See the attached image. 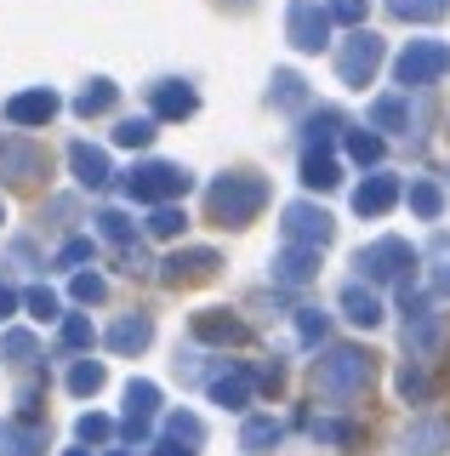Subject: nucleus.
I'll use <instances>...</instances> for the list:
<instances>
[{"mask_svg":"<svg viewBox=\"0 0 450 456\" xmlns=\"http://www.w3.org/2000/svg\"><path fill=\"white\" fill-rule=\"evenodd\" d=\"M52 114H58V92H46V86L18 92V97L6 103V120H12V126H46Z\"/></svg>","mask_w":450,"mask_h":456,"instance_id":"nucleus-14","label":"nucleus"},{"mask_svg":"<svg viewBox=\"0 0 450 456\" xmlns=\"http://www.w3.org/2000/svg\"><path fill=\"white\" fill-rule=\"evenodd\" d=\"M68 456H92V451H68Z\"/></svg>","mask_w":450,"mask_h":456,"instance_id":"nucleus-50","label":"nucleus"},{"mask_svg":"<svg viewBox=\"0 0 450 456\" xmlns=\"http://www.w3.org/2000/svg\"><path fill=\"white\" fill-rule=\"evenodd\" d=\"M245 320H234L229 308H205L194 314V342H217V348H229V342H245Z\"/></svg>","mask_w":450,"mask_h":456,"instance_id":"nucleus-13","label":"nucleus"},{"mask_svg":"<svg viewBox=\"0 0 450 456\" xmlns=\"http://www.w3.org/2000/svg\"><path fill=\"white\" fill-rule=\"evenodd\" d=\"M154 126H160V120H149V114H132V120L115 126V142H120V149H149V142H154Z\"/></svg>","mask_w":450,"mask_h":456,"instance_id":"nucleus-29","label":"nucleus"},{"mask_svg":"<svg viewBox=\"0 0 450 456\" xmlns=\"http://www.w3.org/2000/svg\"><path fill=\"white\" fill-rule=\"evenodd\" d=\"M314 268H319V251L314 246H285V251L274 256V280H285V285L314 280Z\"/></svg>","mask_w":450,"mask_h":456,"instance_id":"nucleus-18","label":"nucleus"},{"mask_svg":"<svg viewBox=\"0 0 450 456\" xmlns=\"http://www.w3.org/2000/svg\"><path fill=\"white\" fill-rule=\"evenodd\" d=\"M0 217H6V211H0Z\"/></svg>","mask_w":450,"mask_h":456,"instance_id":"nucleus-52","label":"nucleus"},{"mask_svg":"<svg viewBox=\"0 0 450 456\" xmlns=\"http://www.w3.org/2000/svg\"><path fill=\"white\" fill-rule=\"evenodd\" d=\"M269 206V183L257 177V171H229V177H217L205 189V211L217 228H245L257 223V211Z\"/></svg>","mask_w":450,"mask_h":456,"instance_id":"nucleus-1","label":"nucleus"},{"mask_svg":"<svg viewBox=\"0 0 450 456\" xmlns=\"http://www.w3.org/2000/svg\"><path fill=\"white\" fill-rule=\"evenodd\" d=\"M154 456H194V451H182L177 439H172V445H160V451H154Z\"/></svg>","mask_w":450,"mask_h":456,"instance_id":"nucleus-48","label":"nucleus"},{"mask_svg":"<svg viewBox=\"0 0 450 456\" xmlns=\"http://www.w3.org/2000/svg\"><path fill=\"white\" fill-rule=\"evenodd\" d=\"M348 154H354L359 166H376L382 160V137L376 132H348Z\"/></svg>","mask_w":450,"mask_h":456,"instance_id":"nucleus-38","label":"nucleus"},{"mask_svg":"<svg viewBox=\"0 0 450 456\" xmlns=\"http://www.w3.org/2000/svg\"><path fill=\"white\" fill-rule=\"evenodd\" d=\"M393 75H399L405 92H411V86H433L439 75H450V46L445 40H411V46L399 52V63H393Z\"/></svg>","mask_w":450,"mask_h":456,"instance_id":"nucleus-6","label":"nucleus"},{"mask_svg":"<svg viewBox=\"0 0 450 456\" xmlns=\"http://www.w3.org/2000/svg\"><path fill=\"white\" fill-rule=\"evenodd\" d=\"M12 308H18V297H12V291H6V285H0V320H6V314H12Z\"/></svg>","mask_w":450,"mask_h":456,"instance_id":"nucleus-47","label":"nucleus"},{"mask_svg":"<svg viewBox=\"0 0 450 456\" xmlns=\"http://www.w3.org/2000/svg\"><path fill=\"white\" fill-rule=\"evenodd\" d=\"M269 97H274V103H279V109H297V103H308V92H302V80H297V75H291V69H279V75H274V92H269Z\"/></svg>","mask_w":450,"mask_h":456,"instance_id":"nucleus-36","label":"nucleus"},{"mask_svg":"<svg viewBox=\"0 0 450 456\" xmlns=\"http://www.w3.org/2000/svg\"><path fill=\"white\" fill-rule=\"evenodd\" d=\"M279 434H285V428H279L274 417H251L245 434H240V445L245 451H269V445H279Z\"/></svg>","mask_w":450,"mask_h":456,"instance_id":"nucleus-32","label":"nucleus"},{"mask_svg":"<svg viewBox=\"0 0 450 456\" xmlns=\"http://www.w3.org/2000/svg\"><path fill=\"white\" fill-rule=\"evenodd\" d=\"M405 200H411V211H416V217H439V211H445V194H439V183H428V177H416L411 183V194H405Z\"/></svg>","mask_w":450,"mask_h":456,"instance_id":"nucleus-28","label":"nucleus"},{"mask_svg":"<svg viewBox=\"0 0 450 456\" xmlns=\"http://www.w3.org/2000/svg\"><path fill=\"white\" fill-rule=\"evenodd\" d=\"M75 434H80V445H108V439H115V422H108V417H97V411H86Z\"/></svg>","mask_w":450,"mask_h":456,"instance_id":"nucleus-37","label":"nucleus"},{"mask_svg":"<svg viewBox=\"0 0 450 456\" xmlns=\"http://www.w3.org/2000/svg\"><path fill=\"white\" fill-rule=\"evenodd\" d=\"M302 183L308 189H336V183H342V166H336L325 149H308L302 154Z\"/></svg>","mask_w":450,"mask_h":456,"instance_id":"nucleus-23","label":"nucleus"},{"mask_svg":"<svg viewBox=\"0 0 450 456\" xmlns=\"http://www.w3.org/2000/svg\"><path fill=\"white\" fill-rule=\"evenodd\" d=\"M86 256H92V240H68L58 251V268H75V263H86Z\"/></svg>","mask_w":450,"mask_h":456,"instance_id":"nucleus-46","label":"nucleus"},{"mask_svg":"<svg viewBox=\"0 0 450 456\" xmlns=\"http://www.w3.org/2000/svg\"><path fill=\"white\" fill-rule=\"evenodd\" d=\"M388 12L399 23H439L450 12V0H388Z\"/></svg>","mask_w":450,"mask_h":456,"instance_id":"nucleus-26","label":"nucleus"},{"mask_svg":"<svg viewBox=\"0 0 450 456\" xmlns=\"http://www.w3.org/2000/svg\"><path fill=\"white\" fill-rule=\"evenodd\" d=\"M371 132H411V97H376Z\"/></svg>","mask_w":450,"mask_h":456,"instance_id":"nucleus-21","label":"nucleus"},{"mask_svg":"<svg viewBox=\"0 0 450 456\" xmlns=\"http://www.w3.org/2000/svg\"><path fill=\"white\" fill-rule=\"evenodd\" d=\"M115 97H120L115 80H92L86 92L75 97V114H86V120H92V114H108V109H115Z\"/></svg>","mask_w":450,"mask_h":456,"instance_id":"nucleus-27","label":"nucleus"},{"mask_svg":"<svg viewBox=\"0 0 450 456\" xmlns=\"http://www.w3.org/2000/svg\"><path fill=\"white\" fill-rule=\"evenodd\" d=\"M154 240H177L182 228H189V211H177V206H154V217L143 223Z\"/></svg>","mask_w":450,"mask_h":456,"instance_id":"nucleus-31","label":"nucleus"},{"mask_svg":"<svg viewBox=\"0 0 450 456\" xmlns=\"http://www.w3.org/2000/svg\"><path fill=\"white\" fill-rule=\"evenodd\" d=\"M115 456H137V451H115Z\"/></svg>","mask_w":450,"mask_h":456,"instance_id":"nucleus-51","label":"nucleus"},{"mask_svg":"<svg viewBox=\"0 0 450 456\" xmlns=\"http://www.w3.org/2000/svg\"><path fill=\"white\" fill-rule=\"evenodd\" d=\"M365 388H371V354L365 348H331L314 365V394L325 405H354Z\"/></svg>","mask_w":450,"mask_h":456,"instance_id":"nucleus-2","label":"nucleus"},{"mask_svg":"<svg viewBox=\"0 0 450 456\" xmlns=\"http://www.w3.org/2000/svg\"><path fill=\"white\" fill-rule=\"evenodd\" d=\"M279 228H285V246H325L331 240V211L308 206V200H297V206H285V217H279Z\"/></svg>","mask_w":450,"mask_h":456,"instance_id":"nucleus-9","label":"nucleus"},{"mask_svg":"<svg viewBox=\"0 0 450 456\" xmlns=\"http://www.w3.org/2000/svg\"><path fill=\"white\" fill-rule=\"evenodd\" d=\"M97 234H103L115 251H132V246H137V223L125 217V211H115V206H108V211H97Z\"/></svg>","mask_w":450,"mask_h":456,"instance_id":"nucleus-24","label":"nucleus"},{"mask_svg":"<svg viewBox=\"0 0 450 456\" xmlns=\"http://www.w3.org/2000/svg\"><path fill=\"white\" fill-rule=\"evenodd\" d=\"M103 342H108L115 354H137V348H149V342H154V320H149V314H125V320L108 325Z\"/></svg>","mask_w":450,"mask_h":456,"instance_id":"nucleus-16","label":"nucleus"},{"mask_svg":"<svg viewBox=\"0 0 450 456\" xmlns=\"http://www.w3.org/2000/svg\"><path fill=\"white\" fill-rule=\"evenodd\" d=\"M68 166H75V177H80V189H108V154L103 149H92V142H75L68 149Z\"/></svg>","mask_w":450,"mask_h":456,"instance_id":"nucleus-17","label":"nucleus"},{"mask_svg":"<svg viewBox=\"0 0 450 456\" xmlns=\"http://www.w3.org/2000/svg\"><path fill=\"white\" fill-rule=\"evenodd\" d=\"M393 200H399V177L376 171V177H365L359 189H354V211H359V217H382Z\"/></svg>","mask_w":450,"mask_h":456,"instance_id":"nucleus-15","label":"nucleus"},{"mask_svg":"<svg viewBox=\"0 0 450 456\" xmlns=\"http://www.w3.org/2000/svg\"><path fill=\"white\" fill-rule=\"evenodd\" d=\"M439 291H445V297H450V268H445V274H439Z\"/></svg>","mask_w":450,"mask_h":456,"instance_id":"nucleus-49","label":"nucleus"},{"mask_svg":"<svg viewBox=\"0 0 450 456\" xmlns=\"http://www.w3.org/2000/svg\"><path fill=\"white\" fill-rule=\"evenodd\" d=\"M376 69H382V40L371 28H354L336 52V75H342V86H371Z\"/></svg>","mask_w":450,"mask_h":456,"instance_id":"nucleus-7","label":"nucleus"},{"mask_svg":"<svg viewBox=\"0 0 450 456\" xmlns=\"http://www.w3.org/2000/svg\"><path fill=\"white\" fill-rule=\"evenodd\" d=\"M285 35H291V46H297V52H319V46H331V18H325V6H319V0H291V12H285Z\"/></svg>","mask_w":450,"mask_h":456,"instance_id":"nucleus-8","label":"nucleus"},{"mask_svg":"<svg viewBox=\"0 0 450 456\" xmlns=\"http://www.w3.org/2000/svg\"><path fill=\"white\" fill-rule=\"evenodd\" d=\"M0 177L12 189H35V183L52 177V154L29 137H0Z\"/></svg>","mask_w":450,"mask_h":456,"instance_id":"nucleus-5","label":"nucleus"},{"mask_svg":"<svg viewBox=\"0 0 450 456\" xmlns=\"http://www.w3.org/2000/svg\"><path fill=\"white\" fill-rule=\"evenodd\" d=\"M165 434H172L177 445H200V439H205V422L189 417V411H172V417H165Z\"/></svg>","mask_w":450,"mask_h":456,"instance_id":"nucleus-35","label":"nucleus"},{"mask_svg":"<svg viewBox=\"0 0 450 456\" xmlns=\"http://www.w3.org/2000/svg\"><path fill=\"white\" fill-rule=\"evenodd\" d=\"M97 388H103V365H75V370H68V394L86 399V394H97Z\"/></svg>","mask_w":450,"mask_h":456,"instance_id":"nucleus-40","label":"nucleus"},{"mask_svg":"<svg viewBox=\"0 0 450 456\" xmlns=\"http://www.w3.org/2000/svg\"><path fill=\"white\" fill-rule=\"evenodd\" d=\"M23 308H29V314H35V320H58V297H52V291H46V285H35V291H29V297H23Z\"/></svg>","mask_w":450,"mask_h":456,"instance_id":"nucleus-43","label":"nucleus"},{"mask_svg":"<svg viewBox=\"0 0 450 456\" xmlns=\"http://www.w3.org/2000/svg\"><path fill=\"white\" fill-rule=\"evenodd\" d=\"M439 445H450V422H416L405 434V456H439Z\"/></svg>","mask_w":450,"mask_h":456,"instance_id":"nucleus-22","label":"nucleus"},{"mask_svg":"<svg viewBox=\"0 0 450 456\" xmlns=\"http://www.w3.org/2000/svg\"><path fill=\"white\" fill-rule=\"evenodd\" d=\"M342 314H348L354 325H365V331H371V325H382V297L365 291V285L354 280V285H342Z\"/></svg>","mask_w":450,"mask_h":456,"instance_id":"nucleus-20","label":"nucleus"},{"mask_svg":"<svg viewBox=\"0 0 450 456\" xmlns=\"http://www.w3.org/2000/svg\"><path fill=\"white\" fill-rule=\"evenodd\" d=\"M194 109H200L194 86H182V80H154L149 86V120H189Z\"/></svg>","mask_w":450,"mask_h":456,"instance_id":"nucleus-11","label":"nucleus"},{"mask_svg":"<svg viewBox=\"0 0 450 456\" xmlns=\"http://www.w3.org/2000/svg\"><path fill=\"white\" fill-rule=\"evenodd\" d=\"M297 331H302V342H308V348H314V342H319V337H325V314H319V308H302V320H297Z\"/></svg>","mask_w":450,"mask_h":456,"instance_id":"nucleus-45","label":"nucleus"},{"mask_svg":"<svg viewBox=\"0 0 450 456\" xmlns=\"http://www.w3.org/2000/svg\"><path fill=\"white\" fill-rule=\"evenodd\" d=\"M336 126H342L336 109H314V114H308V149H325V142L336 137Z\"/></svg>","mask_w":450,"mask_h":456,"instance_id":"nucleus-34","label":"nucleus"},{"mask_svg":"<svg viewBox=\"0 0 450 456\" xmlns=\"http://www.w3.org/2000/svg\"><path fill=\"white\" fill-rule=\"evenodd\" d=\"M359 274L365 280H376V285H411V274H416V246L411 240H399V234H382V240H371V246H359Z\"/></svg>","mask_w":450,"mask_h":456,"instance_id":"nucleus-3","label":"nucleus"},{"mask_svg":"<svg viewBox=\"0 0 450 456\" xmlns=\"http://www.w3.org/2000/svg\"><path fill=\"white\" fill-rule=\"evenodd\" d=\"M68 291H75V303H103L108 285L97 280V274H75V285H68Z\"/></svg>","mask_w":450,"mask_h":456,"instance_id":"nucleus-44","label":"nucleus"},{"mask_svg":"<svg viewBox=\"0 0 450 456\" xmlns=\"http://www.w3.org/2000/svg\"><path fill=\"white\" fill-rule=\"evenodd\" d=\"M211 399H217V405H229V411L251 405V377H245V370H229V377H211Z\"/></svg>","mask_w":450,"mask_h":456,"instance_id":"nucleus-25","label":"nucleus"},{"mask_svg":"<svg viewBox=\"0 0 450 456\" xmlns=\"http://www.w3.org/2000/svg\"><path fill=\"white\" fill-rule=\"evenodd\" d=\"M46 451V434L40 428H29V422H0V456H40Z\"/></svg>","mask_w":450,"mask_h":456,"instance_id":"nucleus-19","label":"nucleus"},{"mask_svg":"<svg viewBox=\"0 0 450 456\" xmlns=\"http://www.w3.org/2000/svg\"><path fill=\"white\" fill-rule=\"evenodd\" d=\"M314 439H319V445H359L365 434H359L354 422H336V417H319V422H314Z\"/></svg>","mask_w":450,"mask_h":456,"instance_id":"nucleus-33","label":"nucleus"},{"mask_svg":"<svg viewBox=\"0 0 450 456\" xmlns=\"http://www.w3.org/2000/svg\"><path fill=\"white\" fill-rule=\"evenodd\" d=\"M97 331H92V320L86 314H75V320H63V348H92Z\"/></svg>","mask_w":450,"mask_h":456,"instance_id":"nucleus-42","label":"nucleus"},{"mask_svg":"<svg viewBox=\"0 0 450 456\" xmlns=\"http://www.w3.org/2000/svg\"><path fill=\"white\" fill-rule=\"evenodd\" d=\"M399 394H405V399H428V394H433V382H428V370H422L416 360H411V365H405V370H399Z\"/></svg>","mask_w":450,"mask_h":456,"instance_id":"nucleus-39","label":"nucleus"},{"mask_svg":"<svg viewBox=\"0 0 450 456\" xmlns=\"http://www.w3.org/2000/svg\"><path fill=\"white\" fill-rule=\"evenodd\" d=\"M0 354H6V365H35L40 360V342L29 331H6V337H0Z\"/></svg>","mask_w":450,"mask_h":456,"instance_id":"nucleus-30","label":"nucleus"},{"mask_svg":"<svg viewBox=\"0 0 450 456\" xmlns=\"http://www.w3.org/2000/svg\"><path fill=\"white\" fill-rule=\"evenodd\" d=\"M189 171L182 166H165V160H149V166H132L125 171V200H137V206H172V200L189 194Z\"/></svg>","mask_w":450,"mask_h":456,"instance_id":"nucleus-4","label":"nucleus"},{"mask_svg":"<svg viewBox=\"0 0 450 456\" xmlns=\"http://www.w3.org/2000/svg\"><path fill=\"white\" fill-rule=\"evenodd\" d=\"M365 12H371V0H325L331 23H365Z\"/></svg>","mask_w":450,"mask_h":456,"instance_id":"nucleus-41","label":"nucleus"},{"mask_svg":"<svg viewBox=\"0 0 450 456\" xmlns=\"http://www.w3.org/2000/svg\"><path fill=\"white\" fill-rule=\"evenodd\" d=\"M165 285H205V280H217V268H222V256L211 251V246H194V251H172L165 256Z\"/></svg>","mask_w":450,"mask_h":456,"instance_id":"nucleus-10","label":"nucleus"},{"mask_svg":"<svg viewBox=\"0 0 450 456\" xmlns=\"http://www.w3.org/2000/svg\"><path fill=\"white\" fill-rule=\"evenodd\" d=\"M154 411H160V388H154V382H132V388H125V428H120V434L143 439L149 422H154Z\"/></svg>","mask_w":450,"mask_h":456,"instance_id":"nucleus-12","label":"nucleus"}]
</instances>
